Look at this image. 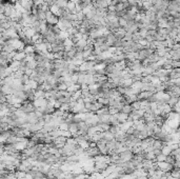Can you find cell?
Instances as JSON below:
<instances>
[{"instance_id":"2","label":"cell","mask_w":180,"mask_h":179,"mask_svg":"<svg viewBox=\"0 0 180 179\" xmlns=\"http://www.w3.org/2000/svg\"><path fill=\"white\" fill-rule=\"evenodd\" d=\"M20 108L25 113V114H31V113H34L36 111V108L34 105L33 101H30V100H27V101L22 103V105L20 106Z\"/></svg>"},{"instance_id":"18","label":"cell","mask_w":180,"mask_h":179,"mask_svg":"<svg viewBox=\"0 0 180 179\" xmlns=\"http://www.w3.org/2000/svg\"><path fill=\"white\" fill-rule=\"evenodd\" d=\"M90 179H92V178H91V177H90Z\"/></svg>"},{"instance_id":"15","label":"cell","mask_w":180,"mask_h":179,"mask_svg":"<svg viewBox=\"0 0 180 179\" xmlns=\"http://www.w3.org/2000/svg\"><path fill=\"white\" fill-rule=\"evenodd\" d=\"M167 160V156L164 155V154H160V155H158V156H156V159H155V161H157V162H161V161H165Z\"/></svg>"},{"instance_id":"12","label":"cell","mask_w":180,"mask_h":179,"mask_svg":"<svg viewBox=\"0 0 180 179\" xmlns=\"http://www.w3.org/2000/svg\"><path fill=\"white\" fill-rule=\"evenodd\" d=\"M23 51L25 52V54L27 55L36 54V50H35V47H34V45H27V47H24Z\"/></svg>"},{"instance_id":"6","label":"cell","mask_w":180,"mask_h":179,"mask_svg":"<svg viewBox=\"0 0 180 179\" xmlns=\"http://www.w3.org/2000/svg\"><path fill=\"white\" fill-rule=\"evenodd\" d=\"M27 56V55L25 54V52H24V51H16L15 53H14L13 60H16V61L25 60Z\"/></svg>"},{"instance_id":"10","label":"cell","mask_w":180,"mask_h":179,"mask_svg":"<svg viewBox=\"0 0 180 179\" xmlns=\"http://www.w3.org/2000/svg\"><path fill=\"white\" fill-rule=\"evenodd\" d=\"M117 117H118V119H119L120 123H123V122L129 120V115L125 114V113H122V112H119V113L117 114Z\"/></svg>"},{"instance_id":"3","label":"cell","mask_w":180,"mask_h":179,"mask_svg":"<svg viewBox=\"0 0 180 179\" xmlns=\"http://www.w3.org/2000/svg\"><path fill=\"white\" fill-rule=\"evenodd\" d=\"M157 166H158V169L160 171H162L164 173H169V172H172L174 170V166L173 164H171L169 162L167 161H161V162H157Z\"/></svg>"},{"instance_id":"11","label":"cell","mask_w":180,"mask_h":179,"mask_svg":"<svg viewBox=\"0 0 180 179\" xmlns=\"http://www.w3.org/2000/svg\"><path fill=\"white\" fill-rule=\"evenodd\" d=\"M172 152H173V149H172V146H171V144H165L162 148V150H161V153L162 154H164L165 156H169L172 154Z\"/></svg>"},{"instance_id":"4","label":"cell","mask_w":180,"mask_h":179,"mask_svg":"<svg viewBox=\"0 0 180 179\" xmlns=\"http://www.w3.org/2000/svg\"><path fill=\"white\" fill-rule=\"evenodd\" d=\"M45 21L47 24H52V25H56L59 22V17H57L55 14H53L51 11L47 12V16H45Z\"/></svg>"},{"instance_id":"16","label":"cell","mask_w":180,"mask_h":179,"mask_svg":"<svg viewBox=\"0 0 180 179\" xmlns=\"http://www.w3.org/2000/svg\"><path fill=\"white\" fill-rule=\"evenodd\" d=\"M117 2H122V1H123V0H116Z\"/></svg>"},{"instance_id":"7","label":"cell","mask_w":180,"mask_h":179,"mask_svg":"<svg viewBox=\"0 0 180 179\" xmlns=\"http://www.w3.org/2000/svg\"><path fill=\"white\" fill-rule=\"evenodd\" d=\"M109 163L107 162H95V171L98 173H102L107 169Z\"/></svg>"},{"instance_id":"1","label":"cell","mask_w":180,"mask_h":179,"mask_svg":"<svg viewBox=\"0 0 180 179\" xmlns=\"http://www.w3.org/2000/svg\"><path fill=\"white\" fill-rule=\"evenodd\" d=\"M120 160H121V162H130L133 160L134 156H135V154L133 153V151L130 149H127V151H124V152L120 153Z\"/></svg>"},{"instance_id":"14","label":"cell","mask_w":180,"mask_h":179,"mask_svg":"<svg viewBox=\"0 0 180 179\" xmlns=\"http://www.w3.org/2000/svg\"><path fill=\"white\" fill-rule=\"evenodd\" d=\"M113 135H116L117 133L120 131V124L119 125H111L110 126V130H109Z\"/></svg>"},{"instance_id":"13","label":"cell","mask_w":180,"mask_h":179,"mask_svg":"<svg viewBox=\"0 0 180 179\" xmlns=\"http://www.w3.org/2000/svg\"><path fill=\"white\" fill-rule=\"evenodd\" d=\"M133 106H132V104H124L123 108H122V110H121V112L122 113H125V114H127V115H130L131 113L133 112Z\"/></svg>"},{"instance_id":"17","label":"cell","mask_w":180,"mask_h":179,"mask_svg":"<svg viewBox=\"0 0 180 179\" xmlns=\"http://www.w3.org/2000/svg\"><path fill=\"white\" fill-rule=\"evenodd\" d=\"M177 131H178V132H179V133H180V128H178V130H177Z\"/></svg>"},{"instance_id":"8","label":"cell","mask_w":180,"mask_h":179,"mask_svg":"<svg viewBox=\"0 0 180 179\" xmlns=\"http://www.w3.org/2000/svg\"><path fill=\"white\" fill-rule=\"evenodd\" d=\"M55 4H56L58 7H60L61 10H67L69 1H67V0H56Z\"/></svg>"},{"instance_id":"5","label":"cell","mask_w":180,"mask_h":179,"mask_svg":"<svg viewBox=\"0 0 180 179\" xmlns=\"http://www.w3.org/2000/svg\"><path fill=\"white\" fill-rule=\"evenodd\" d=\"M153 92H149V91H143L140 92L139 94L137 95L138 96V100L139 101H142V100H149V99L153 96Z\"/></svg>"},{"instance_id":"9","label":"cell","mask_w":180,"mask_h":179,"mask_svg":"<svg viewBox=\"0 0 180 179\" xmlns=\"http://www.w3.org/2000/svg\"><path fill=\"white\" fill-rule=\"evenodd\" d=\"M102 138L105 139L107 142L109 141H112L115 139V135H113L110 131H107V132H102Z\"/></svg>"}]
</instances>
